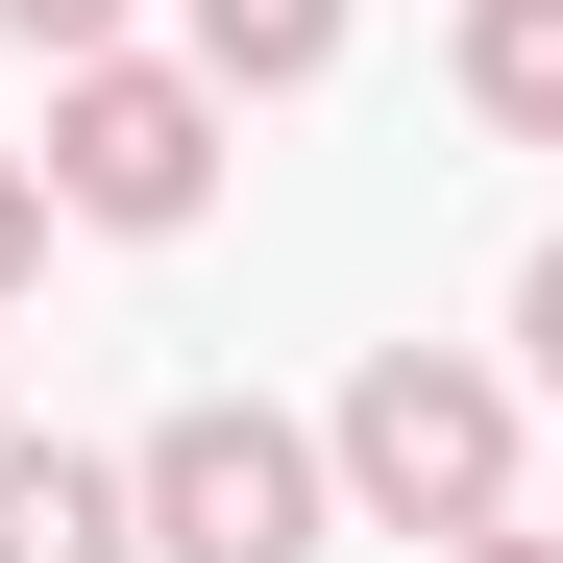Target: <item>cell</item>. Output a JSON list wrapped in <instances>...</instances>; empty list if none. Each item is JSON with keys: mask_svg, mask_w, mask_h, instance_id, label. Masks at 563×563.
<instances>
[{"mask_svg": "<svg viewBox=\"0 0 563 563\" xmlns=\"http://www.w3.org/2000/svg\"><path fill=\"white\" fill-rule=\"evenodd\" d=\"M319 441H343V515H367V539H465V515H515V367H465V343H367Z\"/></svg>", "mask_w": 563, "mask_h": 563, "instance_id": "1", "label": "cell"}, {"mask_svg": "<svg viewBox=\"0 0 563 563\" xmlns=\"http://www.w3.org/2000/svg\"><path fill=\"white\" fill-rule=\"evenodd\" d=\"M465 123L563 147V0H465Z\"/></svg>", "mask_w": 563, "mask_h": 563, "instance_id": "6", "label": "cell"}, {"mask_svg": "<svg viewBox=\"0 0 563 563\" xmlns=\"http://www.w3.org/2000/svg\"><path fill=\"white\" fill-rule=\"evenodd\" d=\"M0 417H25V393H0Z\"/></svg>", "mask_w": 563, "mask_h": 563, "instance_id": "11", "label": "cell"}, {"mask_svg": "<svg viewBox=\"0 0 563 563\" xmlns=\"http://www.w3.org/2000/svg\"><path fill=\"white\" fill-rule=\"evenodd\" d=\"M49 221H74V197H49V147H0V295L49 269Z\"/></svg>", "mask_w": 563, "mask_h": 563, "instance_id": "7", "label": "cell"}, {"mask_svg": "<svg viewBox=\"0 0 563 563\" xmlns=\"http://www.w3.org/2000/svg\"><path fill=\"white\" fill-rule=\"evenodd\" d=\"M417 563H563V539H515V515H465V539H417Z\"/></svg>", "mask_w": 563, "mask_h": 563, "instance_id": "10", "label": "cell"}, {"mask_svg": "<svg viewBox=\"0 0 563 563\" xmlns=\"http://www.w3.org/2000/svg\"><path fill=\"white\" fill-rule=\"evenodd\" d=\"M515 367H539V393H563V245L515 269Z\"/></svg>", "mask_w": 563, "mask_h": 563, "instance_id": "9", "label": "cell"}, {"mask_svg": "<svg viewBox=\"0 0 563 563\" xmlns=\"http://www.w3.org/2000/svg\"><path fill=\"white\" fill-rule=\"evenodd\" d=\"M197 74H221V99H319V74H343V0H197Z\"/></svg>", "mask_w": 563, "mask_h": 563, "instance_id": "5", "label": "cell"}, {"mask_svg": "<svg viewBox=\"0 0 563 563\" xmlns=\"http://www.w3.org/2000/svg\"><path fill=\"white\" fill-rule=\"evenodd\" d=\"M0 49H49V74H74V49H123V0H0Z\"/></svg>", "mask_w": 563, "mask_h": 563, "instance_id": "8", "label": "cell"}, {"mask_svg": "<svg viewBox=\"0 0 563 563\" xmlns=\"http://www.w3.org/2000/svg\"><path fill=\"white\" fill-rule=\"evenodd\" d=\"M123 490H147V563H319V539H343V441L197 393V417L123 441Z\"/></svg>", "mask_w": 563, "mask_h": 563, "instance_id": "3", "label": "cell"}, {"mask_svg": "<svg viewBox=\"0 0 563 563\" xmlns=\"http://www.w3.org/2000/svg\"><path fill=\"white\" fill-rule=\"evenodd\" d=\"M221 123H245V99H221L197 49H74V74H49V197L99 221V245H172V221L221 197Z\"/></svg>", "mask_w": 563, "mask_h": 563, "instance_id": "2", "label": "cell"}, {"mask_svg": "<svg viewBox=\"0 0 563 563\" xmlns=\"http://www.w3.org/2000/svg\"><path fill=\"white\" fill-rule=\"evenodd\" d=\"M0 563H147V490L99 441H25V417H0Z\"/></svg>", "mask_w": 563, "mask_h": 563, "instance_id": "4", "label": "cell"}]
</instances>
